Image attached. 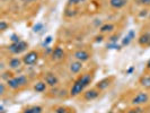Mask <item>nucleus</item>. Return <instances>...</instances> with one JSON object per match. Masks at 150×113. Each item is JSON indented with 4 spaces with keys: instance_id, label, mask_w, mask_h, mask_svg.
<instances>
[{
    "instance_id": "f257e3e1",
    "label": "nucleus",
    "mask_w": 150,
    "mask_h": 113,
    "mask_svg": "<svg viewBox=\"0 0 150 113\" xmlns=\"http://www.w3.org/2000/svg\"><path fill=\"white\" fill-rule=\"evenodd\" d=\"M90 82H91V76L90 75L87 74V75L81 76L78 80L75 82V84L72 85L71 90H70L71 96H77L78 94H80L84 90V88L90 84Z\"/></svg>"
},
{
    "instance_id": "f03ea898",
    "label": "nucleus",
    "mask_w": 150,
    "mask_h": 113,
    "mask_svg": "<svg viewBox=\"0 0 150 113\" xmlns=\"http://www.w3.org/2000/svg\"><path fill=\"white\" fill-rule=\"evenodd\" d=\"M27 84V78L25 76H19V77H14L11 79H8V86L13 89H17L19 86Z\"/></svg>"
},
{
    "instance_id": "7ed1b4c3",
    "label": "nucleus",
    "mask_w": 150,
    "mask_h": 113,
    "mask_svg": "<svg viewBox=\"0 0 150 113\" xmlns=\"http://www.w3.org/2000/svg\"><path fill=\"white\" fill-rule=\"evenodd\" d=\"M27 48V43L26 42H23V41H19L17 43H13L10 47H9V51L14 55H18L23 51H25Z\"/></svg>"
},
{
    "instance_id": "20e7f679",
    "label": "nucleus",
    "mask_w": 150,
    "mask_h": 113,
    "mask_svg": "<svg viewBox=\"0 0 150 113\" xmlns=\"http://www.w3.org/2000/svg\"><path fill=\"white\" fill-rule=\"evenodd\" d=\"M37 59H38V55H37V52H35V51H30V52H28L26 56H24L23 61H24V63H25V64H27V66H32V64H34V63L37 61Z\"/></svg>"
},
{
    "instance_id": "39448f33",
    "label": "nucleus",
    "mask_w": 150,
    "mask_h": 113,
    "mask_svg": "<svg viewBox=\"0 0 150 113\" xmlns=\"http://www.w3.org/2000/svg\"><path fill=\"white\" fill-rule=\"evenodd\" d=\"M148 100H149L148 94H146V93H139V94L135 95V97L132 100V103L135 104V105H140V104H145V103H147Z\"/></svg>"
},
{
    "instance_id": "423d86ee",
    "label": "nucleus",
    "mask_w": 150,
    "mask_h": 113,
    "mask_svg": "<svg viewBox=\"0 0 150 113\" xmlns=\"http://www.w3.org/2000/svg\"><path fill=\"white\" fill-rule=\"evenodd\" d=\"M75 58H76L78 61L84 62V61H87V60L89 59V53L86 52V51H84V50H78V51L75 53Z\"/></svg>"
},
{
    "instance_id": "0eeeda50",
    "label": "nucleus",
    "mask_w": 150,
    "mask_h": 113,
    "mask_svg": "<svg viewBox=\"0 0 150 113\" xmlns=\"http://www.w3.org/2000/svg\"><path fill=\"white\" fill-rule=\"evenodd\" d=\"M81 68H83V62L81 61H75V62H72L71 64H70V71L72 72V74H77V72H79L80 70H81Z\"/></svg>"
},
{
    "instance_id": "6e6552de",
    "label": "nucleus",
    "mask_w": 150,
    "mask_h": 113,
    "mask_svg": "<svg viewBox=\"0 0 150 113\" xmlns=\"http://www.w3.org/2000/svg\"><path fill=\"white\" fill-rule=\"evenodd\" d=\"M45 83L48 85H50V86H56L58 84V78L53 74H48L45 76Z\"/></svg>"
},
{
    "instance_id": "1a4fd4ad",
    "label": "nucleus",
    "mask_w": 150,
    "mask_h": 113,
    "mask_svg": "<svg viewBox=\"0 0 150 113\" xmlns=\"http://www.w3.org/2000/svg\"><path fill=\"white\" fill-rule=\"evenodd\" d=\"M110 3H111V6H112L113 8L120 9V8H123V7L128 3V0H111Z\"/></svg>"
},
{
    "instance_id": "9d476101",
    "label": "nucleus",
    "mask_w": 150,
    "mask_h": 113,
    "mask_svg": "<svg viewBox=\"0 0 150 113\" xmlns=\"http://www.w3.org/2000/svg\"><path fill=\"white\" fill-rule=\"evenodd\" d=\"M139 43H140L141 45H143V47H149L150 45V34L149 33H146V34L141 35L140 39H139Z\"/></svg>"
},
{
    "instance_id": "9b49d317",
    "label": "nucleus",
    "mask_w": 150,
    "mask_h": 113,
    "mask_svg": "<svg viewBox=\"0 0 150 113\" xmlns=\"http://www.w3.org/2000/svg\"><path fill=\"white\" fill-rule=\"evenodd\" d=\"M22 64V60L18 59V58H13L10 61H9V67L13 68V69H17L19 68Z\"/></svg>"
},
{
    "instance_id": "f8f14e48",
    "label": "nucleus",
    "mask_w": 150,
    "mask_h": 113,
    "mask_svg": "<svg viewBox=\"0 0 150 113\" xmlns=\"http://www.w3.org/2000/svg\"><path fill=\"white\" fill-rule=\"evenodd\" d=\"M97 96H98V93H97V90H95V89H90V90H88V92L85 93V98L88 100V101L95 100Z\"/></svg>"
},
{
    "instance_id": "ddd939ff",
    "label": "nucleus",
    "mask_w": 150,
    "mask_h": 113,
    "mask_svg": "<svg viewBox=\"0 0 150 113\" xmlns=\"http://www.w3.org/2000/svg\"><path fill=\"white\" fill-rule=\"evenodd\" d=\"M52 56H53L54 59H62V58L64 56V52H63V50H62L61 48H56V49L53 50Z\"/></svg>"
},
{
    "instance_id": "4468645a",
    "label": "nucleus",
    "mask_w": 150,
    "mask_h": 113,
    "mask_svg": "<svg viewBox=\"0 0 150 113\" xmlns=\"http://www.w3.org/2000/svg\"><path fill=\"white\" fill-rule=\"evenodd\" d=\"M34 89H35L37 93H42V92H44V90L46 89V84L43 83V82H38V83L35 84Z\"/></svg>"
},
{
    "instance_id": "2eb2a0df",
    "label": "nucleus",
    "mask_w": 150,
    "mask_h": 113,
    "mask_svg": "<svg viewBox=\"0 0 150 113\" xmlns=\"http://www.w3.org/2000/svg\"><path fill=\"white\" fill-rule=\"evenodd\" d=\"M24 113H42V108L41 106H32L25 110Z\"/></svg>"
},
{
    "instance_id": "dca6fc26",
    "label": "nucleus",
    "mask_w": 150,
    "mask_h": 113,
    "mask_svg": "<svg viewBox=\"0 0 150 113\" xmlns=\"http://www.w3.org/2000/svg\"><path fill=\"white\" fill-rule=\"evenodd\" d=\"M133 36H134V33H133V32L131 31V32L129 33V35L124 37V40H123V42H122V44H123V45H128V44L130 43V41L132 40V37H133Z\"/></svg>"
},
{
    "instance_id": "f3484780",
    "label": "nucleus",
    "mask_w": 150,
    "mask_h": 113,
    "mask_svg": "<svg viewBox=\"0 0 150 113\" xmlns=\"http://www.w3.org/2000/svg\"><path fill=\"white\" fill-rule=\"evenodd\" d=\"M141 85L146 88H150V77L149 76H146L141 79Z\"/></svg>"
},
{
    "instance_id": "a211bd4d",
    "label": "nucleus",
    "mask_w": 150,
    "mask_h": 113,
    "mask_svg": "<svg viewBox=\"0 0 150 113\" xmlns=\"http://www.w3.org/2000/svg\"><path fill=\"white\" fill-rule=\"evenodd\" d=\"M108 85H110V80H108V79H104V80H102L99 84L97 85V87H98L99 89H105Z\"/></svg>"
},
{
    "instance_id": "6ab92c4d",
    "label": "nucleus",
    "mask_w": 150,
    "mask_h": 113,
    "mask_svg": "<svg viewBox=\"0 0 150 113\" xmlns=\"http://www.w3.org/2000/svg\"><path fill=\"white\" fill-rule=\"evenodd\" d=\"M113 28H114L113 25H111V24H105V25H103V26L100 27V31H102L103 33H106V32H111Z\"/></svg>"
},
{
    "instance_id": "aec40b11",
    "label": "nucleus",
    "mask_w": 150,
    "mask_h": 113,
    "mask_svg": "<svg viewBox=\"0 0 150 113\" xmlns=\"http://www.w3.org/2000/svg\"><path fill=\"white\" fill-rule=\"evenodd\" d=\"M43 28V24H41V23H37L34 27H33V31L35 32V33H38V32H41V29Z\"/></svg>"
},
{
    "instance_id": "412c9836",
    "label": "nucleus",
    "mask_w": 150,
    "mask_h": 113,
    "mask_svg": "<svg viewBox=\"0 0 150 113\" xmlns=\"http://www.w3.org/2000/svg\"><path fill=\"white\" fill-rule=\"evenodd\" d=\"M11 41H13V43H17V42H19L20 40H19V37L16 35V34H14V35H11V39H10Z\"/></svg>"
},
{
    "instance_id": "4be33fe9",
    "label": "nucleus",
    "mask_w": 150,
    "mask_h": 113,
    "mask_svg": "<svg viewBox=\"0 0 150 113\" xmlns=\"http://www.w3.org/2000/svg\"><path fill=\"white\" fill-rule=\"evenodd\" d=\"M7 26H8V25H7L6 22H3V21L0 22V29H1V31H5V29L7 28Z\"/></svg>"
},
{
    "instance_id": "5701e85b",
    "label": "nucleus",
    "mask_w": 150,
    "mask_h": 113,
    "mask_svg": "<svg viewBox=\"0 0 150 113\" xmlns=\"http://www.w3.org/2000/svg\"><path fill=\"white\" fill-rule=\"evenodd\" d=\"M50 42H52V36H48V37H46V40L44 41V43H43V44H44V45H48Z\"/></svg>"
},
{
    "instance_id": "b1692460",
    "label": "nucleus",
    "mask_w": 150,
    "mask_h": 113,
    "mask_svg": "<svg viewBox=\"0 0 150 113\" xmlns=\"http://www.w3.org/2000/svg\"><path fill=\"white\" fill-rule=\"evenodd\" d=\"M140 2L143 5H150V0H140Z\"/></svg>"
},
{
    "instance_id": "393cba45",
    "label": "nucleus",
    "mask_w": 150,
    "mask_h": 113,
    "mask_svg": "<svg viewBox=\"0 0 150 113\" xmlns=\"http://www.w3.org/2000/svg\"><path fill=\"white\" fill-rule=\"evenodd\" d=\"M65 112V110L64 109H62V108H60V109H58L57 110V113H64Z\"/></svg>"
},
{
    "instance_id": "a878e982",
    "label": "nucleus",
    "mask_w": 150,
    "mask_h": 113,
    "mask_svg": "<svg viewBox=\"0 0 150 113\" xmlns=\"http://www.w3.org/2000/svg\"><path fill=\"white\" fill-rule=\"evenodd\" d=\"M3 92H5V86H3V84H1V90H0V93L3 94Z\"/></svg>"
},
{
    "instance_id": "bb28decb",
    "label": "nucleus",
    "mask_w": 150,
    "mask_h": 113,
    "mask_svg": "<svg viewBox=\"0 0 150 113\" xmlns=\"http://www.w3.org/2000/svg\"><path fill=\"white\" fill-rule=\"evenodd\" d=\"M128 113H139V112H138L137 110H131V111H129Z\"/></svg>"
},
{
    "instance_id": "cd10ccee",
    "label": "nucleus",
    "mask_w": 150,
    "mask_h": 113,
    "mask_svg": "<svg viewBox=\"0 0 150 113\" xmlns=\"http://www.w3.org/2000/svg\"><path fill=\"white\" fill-rule=\"evenodd\" d=\"M25 2H32V1H34V0H24Z\"/></svg>"
},
{
    "instance_id": "c85d7f7f",
    "label": "nucleus",
    "mask_w": 150,
    "mask_h": 113,
    "mask_svg": "<svg viewBox=\"0 0 150 113\" xmlns=\"http://www.w3.org/2000/svg\"><path fill=\"white\" fill-rule=\"evenodd\" d=\"M147 66H148V68H149V69H150V60H149V61H148V63H147Z\"/></svg>"
}]
</instances>
